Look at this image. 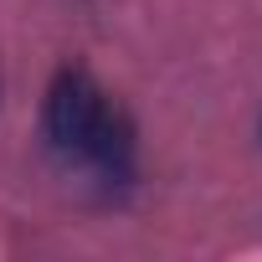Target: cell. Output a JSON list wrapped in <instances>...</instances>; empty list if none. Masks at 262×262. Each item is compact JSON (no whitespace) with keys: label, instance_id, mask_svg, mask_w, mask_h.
<instances>
[{"label":"cell","instance_id":"obj_1","mask_svg":"<svg viewBox=\"0 0 262 262\" xmlns=\"http://www.w3.org/2000/svg\"><path fill=\"white\" fill-rule=\"evenodd\" d=\"M103 93H98V82L82 72V67H67V72H57V82H52V93H47V139L57 144V149H72V155H82L88 149V139H93V128L103 123Z\"/></svg>","mask_w":262,"mask_h":262}]
</instances>
